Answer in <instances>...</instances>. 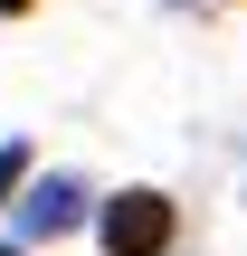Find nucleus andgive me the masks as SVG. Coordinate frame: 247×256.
<instances>
[{
	"label": "nucleus",
	"mask_w": 247,
	"mask_h": 256,
	"mask_svg": "<svg viewBox=\"0 0 247 256\" xmlns=\"http://www.w3.org/2000/svg\"><path fill=\"white\" fill-rule=\"evenodd\" d=\"M67 228H86V180H67V171L29 180V190H19V247H38V238H67Z\"/></svg>",
	"instance_id": "obj_2"
},
{
	"label": "nucleus",
	"mask_w": 247,
	"mask_h": 256,
	"mask_svg": "<svg viewBox=\"0 0 247 256\" xmlns=\"http://www.w3.org/2000/svg\"><path fill=\"white\" fill-rule=\"evenodd\" d=\"M19 10H38V0H0V19H19Z\"/></svg>",
	"instance_id": "obj_4"
},
{
	"label": "nucleus",
	"mask_w": 247,
	"mask_h": 256,
	"mask_svg": "<svg viewBox=\"0 0 247 256\" xmlns=\"http://www.w3.org/2000/svg\"><path fill=\"white\" fill-rule=\"evenodd\" d=\"M95 238H105V256H171L181 209H171L162 190H124V200H105V209H95Z\"/></svg>",
	"instance_id": "obj_1"
},
{
	"label": "nucleus",
	"mask_w": 247,
	"mask_h": 256,
	"mask_svg": "<svg viewBox=\"0 0 247 256\" xmlns=\"http://www.w3.org/2000/svg\"><path fill=\"white\" fill-rule=\"evenodd\" d=\"M29 190V142H0V200Z\"/></svg>",
	"instance_id": "obj_3"
},
{
	"label": "nucleus",
	"mask_w": 247,
	"mask_h": 256,
	"mask_svg": "<svg viewBox=\"0 0 247 256\" xmlns=\"http://www.w3.org/2000/svg\"><path fill=\"white\" fill-rule=\"evenodd\" d=\"M0 256H29V247H0Z\"/></svg>",
	"instance_id": "obj_5"
}]
</instances>
